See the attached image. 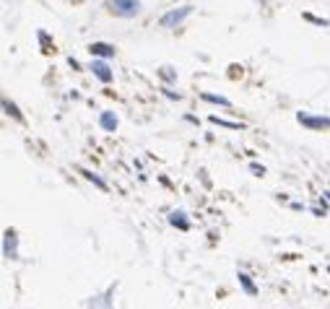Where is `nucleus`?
<instances>
[{"label":"nucleus","instance_id":"10","mask_svg":"<svg viewBox=\"0 0 330 309\" xmlns=\"http://www.w3.org/2000/svg\"><path fill=\"white\" fill-rule=\"evenodd\" d=\"M83 174H86V177H88V179H91V182H94V185H99V187H101V190H107V185H104V182H101V179H99V177H96V174H91V171H83Z\"/></svg>","mask_w":330,"mask_h":309},{"label":"nucleus","instance_id":"9","mask_svg":"<svg viewBox=\"0 0 330 309\" xmlns=\"http://www.w3.org/2000/svg\"><path fill=\"white\" fill-rule=\"evenodd\" d=\"M240 281H242V286H245V289H247V294H255V286H252V283H249V278L245 276V273H240Z\"/></svg>","mask_w":330,"mask_h":309},{"label":"nucleus","instance_id":"7","mask_svg":"<svg viewBox=\"0 0 330 309\" xmlns=\"http://www.w3.org/2000/svg\"><path fill=\"white\" fill-rule=\"evenodd\" d=\"M169 221H172L174 226H179V229H190L187 219H185V216H179V213H172V216H169Z\"/></svg>","mask_w":330,"mask_h":309},{"label":"nucleus","instance_id":"11","mask_svg":"<svg viewBox=\"0 0 330 309\" xmlns=\"http://www.w3.org/2000/svg\"><path fill=\"white\" fill-rule=\"evenodd\" d=\"M3 107H5V112H8V114H13V117H18V112H16V107H13V104H8V101H3Z\"/></svg>","mask_w":330,"mask_h":309},{"label":"nucleus","instance_id":"2","mask_svg":"<svg viewBox=\"0 0 330 309\" xmlns=\"http://www.w3.org/2000/svg\"><path fill=\"white\" fill-rule=\"evenodd\" d=\"M190 5H185V8H179V10H169L166 16H162V26H177V24H182L187 16H190Z\"/></svg>","mask_w":330,"mask_h":309},{"label":"nucleus","instance_id":"4","mask_svg":"<svg viewBox=\"0 0 330 309\" xmlns=\"http://www.w3.org/2000/svg\"><path fill=\"white\" fill-rule=\"evenodd\" d=\"M299 122L307 125V128H315V130L330 128V117H310V114H299Z\"/></svg>","mask_w":330,"mask_h":309},{"label":"nucleus","instance_id":"1","mask_svg":"<svg viewBox=\"0 0 330 309\" xmlns=\"http://www.w3.org/2000/svg\"><path fill=\"white\" fill-rule=\"evenodd\" d=\"M109 8H112V13L130 18V16H135L141 10V3H138V0H112Z\"/></svg>","mask_w":330,"mask_h":309},{"label":"nucleus","instance_id":"5","mask_svg":"<svg viewBox=\"0 0 330 309\" xmlns=\"http://www.w3.org/2000/svg\"><path fill=\"white\" fill-rule=\"evenodd\" d=\"M91 55H101V57H112L115 55V47H109V44H104V42H96V44H91Z\"/></svg>","mask_w":330,"mask_h":309},{"label":"nucleus","instance_id":"3","mask_svg":"<svg viewBox=\"0 0 330 309\" xmlns=\"http://www.w3.org/2000/svg\"><path fill=\"white\" fill-rule=\"evenodd\" d=\"M91 71H94V76L99 78V81H104V83L112 81V71H109V65L104 60H94L91 63Z\"/></svg>","mask_w":330,"mask_h":309},{"label":"nucleus","instance_id":"8","mask_svg":"<svg viewBox=\"0 0 330 309\" xmlns=\"http://www.w3.org/2000/svg\"><path fill=\"white\" fill-rule=\"evenodd\" d=\"M206 101H213V104H221V107H229V101L224 96H213V94H206Z\"/></svg>","mask_w":330,"mask_h":309},{"label":"nucleus","instance_id":"6","mask_svg":"<svg viewBox=\"0 0 330 309\" xmlns=\"http://www.w3.org/2000/svg\"><path fill=\"white\" fill-rule=\"evenodd\" d=\"M101 128L112 133V130L117 128V117H115V114H112V112H104V114H101Z\"/></svg>","mask_w":330,"mask_h":309}]
</instances>
